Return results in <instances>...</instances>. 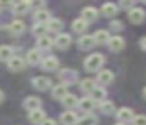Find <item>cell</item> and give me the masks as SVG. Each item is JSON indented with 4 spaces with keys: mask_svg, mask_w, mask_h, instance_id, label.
Instances as JSON below:
<instances>
[{
    "mask_svg": "<svg viewBox=\"0 0 146 125\" xmlns=\"http://www.w3.org/2000/svg\"><path fill=\"white\" fill-rule=\"evenodd\" d=\"M104 63H105V59L101 53H93V55H90L85 59V69L88 72H96L104 66Z\"/></svg>",
    "mask_w": 146,
    "mask_h": 125,
    "instance_id": "6da1fadb",
    "label": "cell"
},
{
    "mask_svg": "<svg viewBox=\"0 0 146 125\" xmlns=\"http://www.w3.org/2000/svg\"><path fill=\"white\" fill-rule=\"evenodd\" d=\"M60 80L63 81V84L69 86V84H74L79 80V74H77V70H74V69H63V70L60 72Z\"/></svg>",
    "mask_w": 146,
    "mask_h": 125,
    "instance_id": "7a4b0ae2",
    "label": "cell"
},
{
    "mask_svg": "<svg viewBox=\"0 0 146 125\" xmlns=\"http://www.w3.org/2000/svg\"><path fill=\"white\" fill-rule=\"evenodd\" d=\"M25 66H27V61L22 58V56H13V58L8 61V67H10V70H13V72L24 70Z\"/></svg>",
    "mask_w": 146,
    "mask_h": 125,
    "instance_id": "3957f363",
    "label": "cell"
},
{
    "mask_svg": "<svg viewBox=\"0 0 146 125\" xmlns=\"http://www.w3.org/2000/svg\"><path fill=\"white\" fill-rule=\"evenodd\" d=\"M127 16H129V20L132 22V24H141V22L145 20V17H146L145 11H143L141 8H132V9H129Z\"/></svg>",
    "mask_w": 146,
    "mask_h": 125,
    "instance_id": "277c9868",
    "label": "cell"
},
{
    "mask_svg": "<svg viewBox=\"0 0 146 125\" xmlns=\"http://www.w3.org/2000/svg\"><path fill=\"white\" fill-rule=\"evenodd\" d=\"M96 44L94 38L90 36V34H83L82 38H79V42H77V45H79L80 50H90L93 49V45Z\"/></svg>",
    "mask_w": 146,
    "mask_h": 125,
    "instance_id": "5b68a950",
    "label": "cell"
},
{
    "mask_svg": "<svg viewBox=\"0 0 146 125\" xmlns=\"http://www.w3.org/2000/svg\"><path fill=\"white\" fill-rule=\"evenodd\" d=\"M29 120L35 125H41L46 120V113L42 109H35V111L29 113Z\"/></svg>",
    "mask_w": 146,
    "mask_h": 125,
    "instance_id": "8992f818",
    "label": "cell"
},
{
    "mask_svg": "<svg viewBox=\"0 0 146 125\" xmlns=\"http://www.w3.org/2000/svg\"><path fill=\"white\" fill-rule=\"evenodd\" d=\"M54 44L57 45V49L64 50V49H68V47L71 45V36L66 34V33H61V34H58V36L55 38Z\"/></svg>",
    "mask_w": 146,
    "mask_h": 125,
    "instance_id": "52a82bcc",
    "label": "cell"
},
{
    "mask_svg": "<svg viewBox=\"0 0 146 125\" xmlns=\"http://www.w3.org/2000/svg\"><path fill=\"white\" fill-rule=\"evenodd\" d=\"M41 99L39 97H27L25 102H24V106H25V109H29V111H35V109H41Z\"/></svg>",
    "mask_w": 146,
    "mask_h": 125,
    "instance_id": "ba28073f",
    "label": "cell"
},
{
    "mask_svg": "<svg viewBox=\"0 0 146 125\" xmlns=\"http://www.w3.org/2000/svg\"><path fill=\"white\" fill-rule=\"evenodd\" d=\"M58 66H60L58 59L55 58V56H49V58H46L44 61H42L41 69L42 70H47V72H52V70H57Z\"/></svg>",
    "mask_w": 146,
    "mask_h": 125,
    "instance_id": "9c48e42d",
    "label": "cell"
},
{
    "mask_svg": "<svg viewBox=\"0 0 146 125\" xmlns=\"http://www.w3.org/2000/svg\"><path fill=\"white\" fill-rule=\"evenodd\" d=\"M32 84L38 91H46V89L50 88V80H49L47 77H36L32 80Z\"/></svg>",
    "mask_w": 146,
    "mask_h": 125,
    "instance_id": "30bf717a",
    "label": "cell"
},
{
    "mask_svg": "<svg viewBox=\"0 0 146 125\" xmlns=\"http://www.w3.org/2000/svg\"><path fill=\"white\" fill-rule=\"evenodd\" d=\"M52 95H54V99L63 100L64 97L68 95V86H66V84H63V83L54 86V88H52Z\"/></svg>",
    "mask_w": 146,
    "mask_h": 125,
    "instance_id": "8fae6325",
    "label": "cell"
},
{
    "mask_svg": "<svg viewBox=\"0 0 146 125\" xmlns=\"http://www.w3.org/2000/svg\"><path fill=\"white\" fill-rule=\"evenodd\" d=\"M77 120H79V119H77V114H76V113H72V111L63 113L61 117H60L61 125H76Z\"/></svg>",
    "mask_w": 146,
    "mask_h": 125,
    "instance_id": "7c38bea8",
    "label": "cell"
},
{
    "mask_svg": "<svg viewBox=\"0 0 146 125\" xmlns=\"http://www.w3.org/2000/svg\"><path fill=\"white\" fill-rule=\"evenodd\" d=\"M108 47L113 52H121L124 49V39L121 36H111L110 41H108Z\"/></svg>",
    "mask_w": 146,
    "mask_h": 125,
    "instance_id": "4fadbf2b",
    "label": "cell"
},
{
    "mask_svg": "<svg viewBox=\"0 0 146 125\" xmlns=\"http://www.w3.org/2000/svg\"><path fill=\"white\" fill-rule=\"evenodd\" d=\"M98 81L101 84H110L113 81V72L108 70V69H104V70H99L98 74Z\"/></svg>",
    "mask_w": 146,
    "mask_h": 125,
    "instance_id": "5bb4252c",
    "label": "cell"
},
{
    "mask_svg": "<svg viewBox=\"0 0 146 125\" xmlns=\"http://www.w3.org/2000/svg\"><path fill=\"white\" fill-rule=\"evenodd\" d=\"M98 17V9L93 8V6H86V8L82 9V19L85 22H93Z\"/></svg>",
    "mask_w": 146,
    "mask_h": 125,
    "instance_id": "9a60e30c",
    "label": "cell"
},
{
    "mask_svg": "<svg viewBox=\"0 0 146 125\" xmlns=\"http://www.w3.org/2000/svg\"><path fill=\"white\" fill-rule=\"evenodd\" d=\"M38 63H41V52H39L38 49H32L29 50V53H27V64H38Z\"/></svg>",
    "mask_w": 146,
    "mask_h": 125,
    "instance_id": "2e32d148",
    "label": "cell"
},
{
    "mask_svg": "<svg viewBox=\"0 0 146 125\" xmlns=\"http://www.w3.org/2000/svg\"><path fill=\"white\" fill-rule=\"evenodd\" d=\"M33 19H35L36 24H47L50 20V16L46 9H36L35 14H33Z\"/></svg>",
    "mask_w": 146,
    "mask_h": 125,
    "instance_id": "e0dca14e",
    "label": "cell"
},
{
    "mask_svg": "<svg viewBox=\"0 0 146 125\" xmlns=\"http://www.w3.org/2000/svg\"><path fill=\"white\" fill-rule=\"evenodd\" d=\"M116 116H118V119H119L121 122H129V120H133V111L130 108H121L119 111L116 113Z\"/></svg>",
    "mask_w": 146,
    "mask_h": 125,
    "instance_id": "ac0fdd59",
    "label": "cell"
},
{
    "mask_svg": "<svg viewBox=\"0 0 146 125\" xmlns=\"http://www.w3.org/2000/svg\"><path fill=\"white\" fill-rule=\"evenodd\" d=\"M79 108L82 109L83 113H90L94 108V100H93L91 97H83L82 100H79Z\"/></svg>",
    "mask_w": 146,
    "mask_h": 125,
    "instance_id": "d6986e66",
    "label": "cell"
},
{
    "mask_svg": "<svg viewBox=\"0 0 146 125\" xmlns=\"http://www.w3.org/2000/svg\"><path fill=\"white\" fill-rule=\"evenodd\" d=\"M30 8H32L30 2H25V0L17 2V3H14V5H13V9H14V13H16V14H27Z\"/></svg>",
    "mask_w": 146,
    "mask_h": 125,
    "instance_id": "ffe728a7",
    "label": "cell"
},
{
    "mask_svg": "<svg viewBox=\"0 0 146 125\" xmlns=\"http://www.w3.org/2000/svg\"><path fill=\"white\" fill-rule=\"evenodd\" d=\"M93 38H94L96 44H105V42H108V41H110L111 36L108 34L107 30H98L94 34H93Z\"/></svg>",
    "mask_w": 146,
    "mask_h": 125,
    "instance_id": "44dd1931",
    "label": "cell"
},
{
    "mask_svg": "<svg viewBox=\"0 0 146 125\" xmlns=\"http://www.w3.org/2000/svg\"><path fill=\"white\" fill-rule=\"evenodd\" d=\"M13 47L10 45H0V61H10L11 58H13Z\"/></svg>",
    "mask_w": 146,
    "mask_h": 125,
    "instance_id": "7402d4cb",
    "label": "cell"
},
{
    "mask_svg": "<svg viewBox=\"0 0 146 125\" xmlns=\"http://www.w3.org/2000/svg\"><path fill=\"white\" fill-rule=\"evenodd\" d=\"M52 45H54V39H52V38H49L47 34H46V36H42V38H38V49L49 50Z\"/></svg>",
    "mask_w": 146,
    "mask_h": 125,
    "instance_id": "603a6c76",
    "label": "cell"
},
{
    "mask_svg": "<svg viewBox=\"0 0 146 125\" xmlns=\"http://www.w3.org/2000/svg\"><path fill=\"white\" fill-rule=\"evenodd\" d=\"M96 88V81L91 80V78H85V80L80 81V89L83 91V92H93V89Z\"/></svg>",
    "mask_w": 146,
    "mask_h": 125,
    "instance_id": "cb8c5ba5",
    "label": "cell"
},
{
    "mask_svg": "<svg viewBox=\"0 0 146 125\" xmlns=\"http://www.w3.org/2000/svg\"><path fill=\"white\" fill-rule=\"evenodd\" d=\"M105 95H107V92H105V89L104 88H99V86H96L94 89H93V92H91V99L93 100H98V102H104L105 100Z\"/></svg>",
    "mask_w": 146,
    "mask_h": 125,
    "instance_id": "d4e9b609",
    "label": "cell"
},
{
    "mask_svg": "<svg viewBox=\"0 0 146 125\" xmlns=\"http://www.w3.org/2000/svg\"><path fill=\"white\" fill-rule=\"evenodd\" d=\"M8 28H10V31L13 34H21L24 30H25V24H24L22 20H13Z\"/></svg>",
    "mask_w": 146,
    "mask_h": 125,
    "instance_id": "484cf974",
    "label": "cell"
},
{
    "mask_svg": "<svg viewBox=\"0 0 146 125\" xmlns=\"http://www.w3.org/2000/svg\"><path fill=\"white\" fill-rule=\"evenodd\" d=\"M102 13H104L107 17H113L118 13V6L115 5V3H104V5H102Z\"/></svg>",
    "mask_w": 146,
    "mask_h": 125,
    "instance_id": "4316f807",
    "label": "cell"
},
{
    "mask_svg": "<svg viewBox=\"0 0 146 125\" xmlns=\"http://www.w3.org/2000/svg\"><path fill=\"white\" fill-rule=\"evenodd\" d=\"M63 105L66 106V108L72 109L74 106H79V99H77L74 94H68V95L63 99Z\"/></svg>",
    "mask_w": 146,
    "mask_h": 125,
    "instance_id": "83f0119b",
    "label": "cell"
},
{
    "mask_svg": "<svg viewBox=\"0 0 146 125\" xmlns=\"http://www.w3.org/2000/svg\"><path fill=\"white\" fill-rule=\"evenodd\" d=\"M76 125H98V117L93 114H86L82 119H79Z\"/></svg>",
    "mask_w": 146,
    "mask_h": 125,
    "instance_id": "f1b7e54d",
    "label": "cell"
},
{
    "mask_svg": "<svg viewBox=\"0 0 146 125\" xmlns=\"http://www.w3.org/2000/svg\"><path fill=\"white\" fill-rule=\"evenodd\" d=\"M86 24H88V22H85L82 17H79L72 22V30L76 31V33H83V31L86 30V27H88Z\"/></svg>",
    "mask_w": 146,
    "mask_h": 125,
    "instance_id": "f546056e",
    "label": "cell"
},
{
    "mask_svg": "<svg viewBox=\"0 0 146 125\" xmlns=\"http://www.w3.org/2000/svg\"><path fill=\"white\" fill-rule=\"evenodd\" d=\"M46 31H47V24H36V25H33V28H32V33L35 34L36 38L46 36Z\"/></svg>",
    "mask_w": 146,
    "mask_h": 125,
    "instance_id": "4dcf8cb0",
    "label": "cell"
},
{
    "mask_svg": "<svg viewBox=\"0 0 146 125\" xmlns=\"http://www.w3.org/2000/svg\"><path fill=\"white\" fill-rule=\"evenodd\" d=\"M63 28V22L57 17H50V20L47 22V30L50 31H60Z\"/></svg>",
    "mask_w": 146,
    "mask_h": 125,
    "instance_id": "1f68e13d",
    "label": "cell"
},
{
    "mask_svg": "<svg viewBox=\"0 0 146 125\" xmlns=\"http://www.w3.org/2000/svg\"><path fill=\"white\" fill-rule=\"evenodd\" d=\"M99 109H101L104 114H111V113H115V103L110 102V100H104V102H101Z\"/></svg>",
    "mask_w": 146,
    "mask_h": 125,
    "instance_id": "d6a6232c",
    "label": "cell"
},
{
    "mask_svg": "<svg viewBox=\"0 0 146 125\" xmlns=\"http://www.w3.org/2000/svg\"><path fill=\"white\" fill-rule=\"evenodd\" d=\"M132 125H146V116H135Z\"/></svg>",
    "mask_w": 146,
    "mask_h": 125,
    "instance_id": "836d02e7",
    "label": "cell"
},
{
    "mask_svg": "<svg viewBox=\"0 0 146 125\" xmlns=\"http://www.w3.org/2000/svg\"><path fill=\"white\" fill-rule=\"evenodd\" d=\"M111 28H113V30H121V28H123V22L121 20H113L111 22Z\"/></svg>",
    "mask_w": 146,
    "mask_h": 125,
    "instance_id": "e575fe53",
    "label": "cell"
},
{
    "mask_svg": "<svg viewBox=\"0 0 146 125\" xmlns=\"http://www.w3.org/2000/svg\"><path fill=\"white\" fill-rule=\"evenodd\" d=\"M132 5H133V2H119L121 8H130ZM130 9H132V8H130Z\"/></svg>",
    "mask_w": 146,
    "mask_h": 125,
    "instance_id": "d590c367",
    "label": "cell"
},
{
    "mask_svg": "<svg viewBox=\"0 0 146 125\" xmlns=\"http://www.w3.org/2000/svg\"><path fill=\"white\" fill-rule=\"evenodd\" d=\"M30 5L33 8H41V6H44V2H30Z\"/></svg>",
    "mask_w": 146,
    "mask_h": 125,
    "instance_id": "8d00e7d4",
    "label": "cell"
},
{
    "mask_svg": "<svg viewBox=\"0 0 146 125\" xmlns=\"http://www.w3.org/2000/svg\"><path fill=\"white\" fill-rule=\"evenodd\" d=\"M41 125H57V122H55L54 119H46V120L42 122Z\"/></svg>",
    "mask_w": 146,
    "mask_h": 125,
    "instance_id": "74e56055",
    "label": "cell"
},
{
    "mask_svg": "<svg viewBox=\"0 0 146 125\" xmlns=\"http://www.w3.org/2000/svg\"><path fill=\"white\" fill-rule=\"evenodd\" d=\"M140 45H141L143 50H146V38H143V39L140 41Z\"/></svg>",
    "mask_w": 146,
    "mask_h": 125,
    "instance_id": "f35d334b",
    "label": "cell"
},
{
    "mask_svg": "<svg viewBox=\"0 0 146 125\" xmlns=\"http://www.w3.org/2000/svg\"><path fill=\"white\" fill-rule=\"evenodd\" d=\"M3 97H5V95H3V92H2V91H0V103L3 102Z\"/></svg>",
    "mask_w": 146,
    "mask_h": 125,
    "instance_id": "ab89813d",
    "label": "cell"
},
{
    "mask_svg": "<svg viewBox=\"0 0 146 125\" xmlns=\"http://www.w3.org/2000/svg\"><path fill=\"white\" fill-rule=\"evenodd\" d=\"M143 97H145V99H146V88H145V89H143Z\"/></svg>",
    "mask_w": 146,
    "mask_h": 125,
    "instance_id": "60d3db41",
    "label": "cell"
},
{
    "mask_svg": "<svg viewBox=\"0 0 146 125\" xmlns=\"http://www.w3.org/2000/svg\"><path fill=\"white\" fill-rule=\"evenodd\" d=\"M116 125H124V124H121V122H119V124H116Z\"/></svg>",
    "mask_w": 146,
    "mask_h": 125,
    "instance_id": "b9f144b4",
    "label": "cell"
}]
</instances>
